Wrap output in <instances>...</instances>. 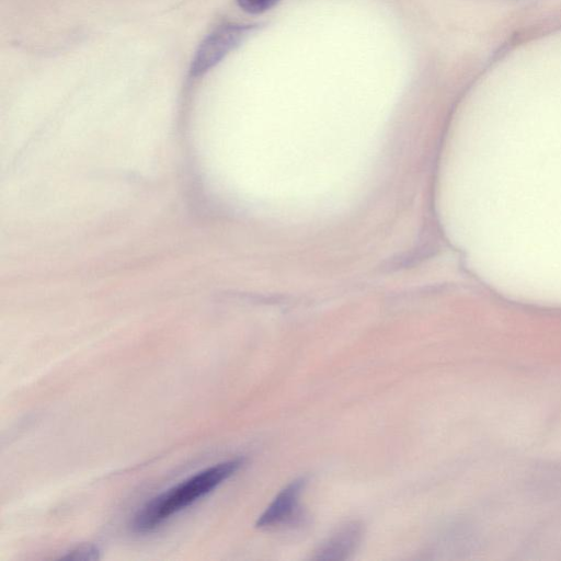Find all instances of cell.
<instances>
[{
    "mask_svg": "<svg viewBox=\"0 0 561 561\" xmlns=\"http://www.w3.org/2000/svg\"><path fill=\"white\" fill-rule=\"evenodd\" d=\"M305 484V478L296 479L287 484L259 517L256 527L272 528L291 520L298 510L299 497Z\"/></svg>",
    "mask_w": 561,
    "mask_h": 561,
    "instance_id": "obj_3",
    "label": "cell"
},
{
    "mask_svg": "<svg viewBox=\"0 0 561 561\" xmlns=\"http://www.w3.org/2000/svg\"><path fill=\"white\" fill-rule=\"evenodd\" d=\"M279 0H237L239 7L251 14H260L272 9Z\"/></svg>",
    "mask_w": 561,
    "mask_h": 561,
    "instance_id": "obj_6",
    "label": "cell"
},
{
    "mask_svg": "<svg viewBox=\"0 0 561 561\" xmlns=\"http://www.w3.org/2000/svg\"><path fill=\"white\" fill-rule=\"evenodd\" d=\"M363 535V526L351 522L340 527L316 551V560H345L358 546Z\"/></svg>",
    "mask_w": 561,
    "mask_h": 561,
    "instance_id": "obj_4",
    "label": "cell"
},
{
    "mask_svg": "<svg viewBox=\"0 0 561 561\" xmlns=\"http://www.w3.org/2000/svg\"><path fill=\"white\" fill-rule=\"evenodd\" d=\"M100 558V550L98 547L93 545H82L70 551H68L65 556L60 557L64 560H98Z\"/></svg>",
    "mask_w": 561,
    "mask_h": 561,
    "instance_id": "obj_5",
    "label": "cell"
},
{
    "mask_svg": "<svg viewBox=\"0 0 561 561\" xmlns=\"http://www.w3.org/2000/svg\"><path fill=\"white\" fill-rule=\"evenodd\" d=\"M254 25L228 23L218 26L199 44L192 59L190 75L202 77L236 49Z\"/></svg>",
    "mask_w": 561,
    "mask_h": 561,
    "instance_id": "obj_2",
    "label": "cell"
},
{
    "mask_svg": "<svg viewBox=\"0 0 561 561\" xmlns=\"http://www.w3.org/2000/svg\"><path fill=\"white\" fill-rule=\"evenodd\" d=\"M242 463L241 458H236L214 465L154 496L136 513L130 524L131 529L138 534L154 530L172 515L216 489L238 471Z\"/></svg>",
    "mask_w": 561,
    "mask_h": 561,
    "instance_id": "obj_1",
    "label": "cell"
}]
</instances>
